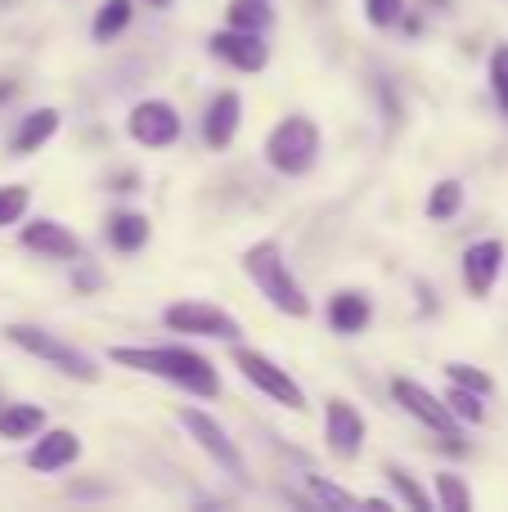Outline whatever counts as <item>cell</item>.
<instances>
[{"instance_id": "obj_1", "label": "cell", "mask_w": 508, "mask_h": 512, "mask_svg": "<svg viewBox=\"0 0 508 512\" xmlns=\"http://www.w3.org/2000/svg\"><path fill=\"white\" fill-rule=\"evenodd\" d=\"M113 364L135 373H153V378H167L176 387L194 391V396H216L221 382H216V369L189 346H117Z\"/></svg>"}, {"instance_id": "obj_2", "label": "cell", "mask_w": 508, "mask_h": 512, "mask_svg": "<svg viewBox=\"0 0 508 512\" xmlns=\"http://www.w3.org/2000/svg\"><path fill=\"white\" fill-rule=\"evenodd\" d=\"M243 270H248V279L257 283V292L270 301L275 310H284V315L293 319H306L311 315V301H306L302 283L293 279V270H288L284 252H279V243H257V248L243 252Z\"/></svg>"}, {"instance_id": "obj_3", "label": "cell", "mask_w": 508, "mask_h": 512, "mask_svg": "<svg viewBox=\"0 0 508 512\" xmlns=\"http://www.w3.org/2000/svg\"><path fill=\"white\" fill-rule=\"evenodd\" d=\"M5 337L18 346V351L36 355V360H45L50 369L68 373V378H81V382H99V364L90 360L86 351H77V346H68L63 337L45 333V328H32V324H9Z\"/></svg>"}, {"instance_id": "obj_4", "label": "cell", "mask_w": 508, "mask_h": 512, "mask_svg": "<svg viewBox=\"0 0 508 512\" xmlns=\"http://www.w3.org/2000/svg\"><path fill=\"white\" fill-rule=\"evenodd\" d=\"M320 158V131L311 117H284L266 140V162L279 176H306Z\"/></svg>"}, {"instance_id": "obj_5", "label": "cell", "mask_w": 508, "mask_h": 512, "mask_svg": "<svg viewBox=\"0 0 508 512\" xmlns=\"http://www.w3.org/2000/svg\"><path fill=\"white\" fill-rule=\"evenodd\" d=\"M162 319H167L171 333L239 342V319L225 315L221 306H207V301H176V306H167V315H162Z\"/></svg>"}, {"instance_id": "obj_6", "label": "cell", "mask_w": 508, "mask_h": 512, "mask_svg": "<svg viewBox=\"0 0 508 512\" xmlns=\"http://www.w3.org/2000/svg\"><path fill=\"white\" fill-rule=\"evenodd\" d=\"M234 364H239L243 378H248L257 391H266L270 400H279V405H288V409H306V396H302V387L293 382V373H284L275 360H266L261 351L239 346V351H234Z\"/></svg>"}, {"instance_id": "obj_7", "label": "cell", "mask_w": 508, "mask_h": 512, "mask_svg": "<svg viewBox=\"0 0 508 512\" xmlns=\"http://www.w3.org/2000/svg\"><path fill=\"white\" fill-rule=\"evenodd\" d=\"M392 396H396V405H401L405 414H414L423 427L441 432V436H446V441L459 450V418L446 409V400H437L428 387H419L414 378H396V382H392Z\"/></svg>"}, {"instance_id": "obj_8", "label": "cell", "mask_w": 508, "mask_h": 512, "mask_svg": "<svg viewBox=\"0 0 508 512\" xmlns=\"http://www.w3.org/2000/svg\"><path fill=\"white\" fill-rule=\"evenodd\" d=\"M180 427H185V432L194 436V441L203 445V450L212 454L234 481H248V463H243V454L234 450V441L225 436V427L216 423V418H207L203 409H180Z\"/></svg>"}, {"instance_id": "obj_9", "label": "cell", "mask_w": 508, "mask_h": 512, "mask_svg": "<svg viewBox=\"0 0 508 512\" xmlns=\"http://www.w3.org/2000/svg\"><path fill=\"white\" fill-rule=\"evenodd\" d=\"M131 140L144 144V149H167V144L180 140V117L167 99H144V104L131 108Z\"/></svg>"}, {"instance_id": "obj_10", "label": "cell", "mask_w": 508, "mask_h": 512, "mask_svg": "<svg viewBox=\"0 0 508 512\" xmlns=\"http://www.w3.org/2000/svg\"><path fill=\"white\" fill-rule=\"evenodd\" d=\"M324 441H329V450L338 459H356L360 441H365V418L356 414V405L329 400V409H324Z\"/></svg>"}, {"instance_id": "obj_11", "label": "cell", "mask_w": 508, "mask_h": 512, "mask_svg": "<svg viewBox=\"0 0 508 512\" xmlns=\"http://www.w3.org/2000/svg\"><path fill=\"white\" fill-rule=\"evenodd\" d=\"M212 54L225 63H234L239 72H261L266 68V45H261L257 32H243V27H230V32H216L212 36Z\"/></svg>"}, {"instance_id": "obj_12", "label": "cell", "mask_w": 508, "mask_h": 512, "mask_svg": "<svg viewBox=\"0 0 508 512\" xmlns=\"http://www.w3.org/2000/svg\"><path fill=\"white\" fill-rule=\"evenodd\" d=\"M77 454H81L77 432H68V427H54V432H45L41 441L27 450V468H32V472H63L68 463H77Z\"/></svg>"}, {"instance_id": "obj_13", "label": "cell", "mask_w": 508, "mask_h": 512, "mask_svg": "<svg viewBox=\"0 0 508 512\" xmlns=\"http://www.w3.org/2000/svg\"><path fill=\"white\" fill-rule=\"evenodd\" d=\"M500 265H504V243L495 239H482L473 243V248L464 252V283L473 297H486V292L495 288V279H500Z\"/></svg>"}, {"instance_id": "obj_14", "label": "cell", "mask_w": 508, "mask_h": 512, "mask_svg": "<svg viewBox=\"0 0 508 512\" xmlns=\"http://www.w3.org/2000/svg\"><path fill=\"white\" fill-rule=\"evenodd\" d=\"M23 248L50 256V261H72V256H81L77 234H72L68 225H59V221H32L23 230Z\"/></svg>"}, {"instance_id": "obj_15", "label": "cell", "mask_w": 508, "mask_h": 512, "mask_svg": "<svg viewBox=\"0 0 508 512\" xmlns=\"http://www.w3.org/2000/svg\"><path fill=\"white\" fill-rule=\"evenodd\" d=\"M239 113H243V104H239V95H234V90H221V95L207 104V117H203L207 149H230L234 131H239Z\"/></svg>"}, {"instance_id": "obj_16", "label": "cell", "mask_w": 508, "mask_h": 512, "mask_svg": "<svg viewBox=\"0 0 508 512\" xmlns=\"http://www.w3.org/2000/svg\"><path fill=\"white\" fill-rule=\"evenodd\" d=\"M369 315H374V306H369L365 292H338L329 306V324L338 328V333H360V328L369 324Z\"/></svg>"}, {"instance_id": "obj_17", "label": "cell", "mask_w": 508, "mask_h": 512, "mask_svg": "<svg viewBox=\"0 0 508 512\" xmlns=\"http://www.w3.org/2000/svg\"><path fill=\"white\" fill-rule=\"evenodd\" d=\"M41 427H45L41 405H5L0 409V436H5V441H32Z\"/></svg>"}, {"instance_id": "obj_18", "label": "cell", "mask_w": 508, "mask_h": 512, "mask_svg": "<svg viewBox=\"0 0 508 512\" xmlns=\"http://www.w3.org/2000/svg\"><path fill=\"white\" fill-rule=\"evenodd\" d=\"M54 131H59V113H54V108H36V113H27L23 126H18L14 149L18 153H36L41 144H50Z\"/></svg>"}, {"instance_id": "obj_19", "label": "cell", "mask_w": 508, "mask_h": 512, "mask_svg": "<svg viewBox=\"0 0 508 512\" xmlns=\"http://www.w3.org/2000/svg\"><path fill=\"white\" fill-rule=\"evenodd\" d=\"M108 243H113L117 252H140L144 243H149V216L140 212H122L108 221Z\"/></svg>"}, {"instance_id": "obj_20", "label": "cell", "mask_w": 508, "mask_h": 512, "mask_svg": "<svg viewBox=\"0 0 508 512\" xmlns=\"http://www.w3.org/2000/svg\"><path fill=\"white\" fill-rule=\"evenodd\" d=\"M131 23V0H104L95 14V41H113Z\"/></svg>"}, {"instance_id": "obj_21", "label": "cell", "mask_w": 508, "mask_h": 512, "mask_svg": "<svg viewBox=\"0 0 508 512\" xmlns=\"http://www.w3.org/2000/svg\"><path fill=\"white\" fill-rule=\"evenodd\" d=\"M459 207H464V185H459V180H441V185L428 194V216L432 221H450Z\"/></svg>"}, {"instance_id": "obj_22", "label": "cell", "mask_w": 508, "mask_h": 512, "mask_svg": "<svg viewBox=\"0 0 508 512\" xmlns=\"http://www.w3.org/2000/svg\"><path fill=\"white\" fill-rule=\"evenodd\" d=\"M270 23L266 0H234L230 5V27H243V32H261Z\"/></svg>"}, {"instance_id": "obj_23", "label": "cell", "mask_w": 508, "mask_h": 512, "mask_svg": "<svg viewBox=\"0 0 508 512\" xmlns=\"http://www.w3.org/2000/svg\"><path fill=\"white\" fill-rule=\"evenodd\" d=\"M437 504L450 508V512H468L473 508V495H468V486L455 477V472H441L437 477Z\"/></svg>"}, {"instance_id": "obj_24", "label": "cell", "mask_w": 508, "mask_h": 512, "mask_svg": "<svg viewBox=\"0 0 508 512\" xmlns=\"http://www.w3.org/2000/svg\"><path fill=\"white\" fill-rule=\"evenodd\" d=\"M446 409L459 418V423H482L486 418V409H482V396L477 391H468V387H455L446 396Z\"/></svg>"}, {"instance_id": "obj_25", "label": "cell", "mask_w": 508, "mask_h": 512, "mask_svg": "<svg viewBox=\"0 0 508 512\" xmlns=\"http://www.w3.org/2000/svg\"><path fill=\"white\" fill-rule=\"evenodd\" d=\"M387 481H392V486H396V495H401V504H410L414 512H428V508H432V499L423 495L419 486H414V477H410V472H401V468H387Z\"/></svg>"}, {"instance_id": "obj_26", "label": "cell", "mask_w": 508, "mask_h": 512, "mask_svg": "<svg viewBox=\"0 0 508 512\" xmlns=\"http://www.w3.org/2000/svg\"><path fill=\"white\" fill-rule=\"evenodd\" d=\"M446 373H450L455 387H468V391H477V396H491L495 391V382L486 378L482 369H473V364H446Z\"/></svg>"}, {"instance_id": "obj_27", "label": "cell", "mask_w": 508, "mask_h": 512, "mask_svg": "<svg viewBox=\"0 0 508 512\" xmlns=\"http://www.w3.org/2000/svg\"><path fill=\"white\" fill-rule=\"evenodd\" d=\"M27 212V189L23 185H5L0 189V225H14Z\"/></svg>"}, {"instance_id": "obj_28", "label": "cell", "mask_w": 508, "mask_h": 512, "mask_svg": "<svg viewBox=\"0 0 508 512\" xmlns=\"http://www.w3.org/2000/svg\"><path fill=\"white\" fill-rule=\"evenodd\" d=\"M365 14L374 27H392V23H401L405 0H365Z\"/></svg>"}, {"instance_id": "obj_29", "label": "cell", "mask_w": 508, "mask_h": 512, "mask_svg": "<svg viewBox=\"0 0 508 512\" xmlns=\"http://www.w3.org/2000/svg\"><path fill=\"white\" fill-rule=\"evenodd\" d=\"M491 90H495V99H500V108L508 113V45H500V50L491 54Z\"/></svg>"}, {"instance_id": "obj_30", "label": "cell", "mask_w": 508, "mask_h": 512, "mask_svg": "<svg viewBox=\"0 0 508 512\" xmlns=\"http://www.w3.org/2000/svg\"><path fill=\"white\" fill-rule=\"evenodd\" d=\"M311 490H315V499H320V504H333V508H360V499L342 495L338 486H324V481H315V477H311Z\"/></svg>"}, {"instance_id": "obj_31", "label": "cell", "mask_w": 508, "mask_h": 512, "mask_svg": "<svg viewBox=\"0 0 508 512\" xmlns=\"http://www.w3.org/2000/svg\"><path fill=\"white\" fill-rule=\"evenodd\" d=\"M149 5H153V9H167V5H171V0H149Z\"/></svg>"}]
</instances>
